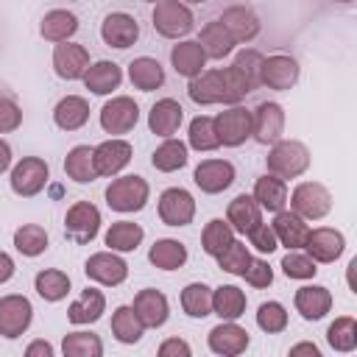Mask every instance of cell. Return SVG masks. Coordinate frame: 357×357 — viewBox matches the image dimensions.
<instances>
[{"mask_svg": "<svg viewBox=\"0 0 357 357\" xmlns=\"http://www.w3.org/2000/svg\"><path fill=\"white\" fill-rule=\"evenodd\" d=\"M106 206L112 212L120 215H134L142 212L148 198H151V184L139 176V173H126V176H114L103 192Z\"/></svg>", "mask_w": 357, "mask_h": 357, "instance_id": "obj_1", "label": "cell"}, {"mask_svg": "<svg viewBox=\"0 0 357 357\" xmlns=\"http://www.w3.org/2000/svg\"><path fill=\"white\" fill-rule=\"evenodd\" d=\"M310 148L301 142V139H276L271 148H268V156H265V167L268 173L279 176L282 181L287 178H298L310 170Z\"/></svg>", "mask_w": 357, "mask_h": 357, "instance_id": "obj_2", "label": "cell"}, {"mask_svg": "<svg viewBox=\"0 0 357 357\" xmlns=\"http://www.w3.org/2000/svg\"><path fill=\"white\" fill-rule=\"evenodd\" d=\"M153 31L165 39H184L195 28V14L184 0H159L153 3Z\"/></svg>", "mask_w": 357, "mask_h": 357, "instance_id": "obj_3", "label": "cell"}, {"mask_svg": "<svg viewBox=\"0 0 357 357\" xmlns=\"http://www.w3.org/2000/svg\"><path fill=\"white\" fill-rule=\"evenodd\" d=\"M47 181H50V165L42 156H22L8 170V187L20 198L39 195L47 187Z\"/></svg>", "mask_w": 357, "mask_h": 357, "instance_id": "obj_4", "label": "cell"}, {"mask_svg": "<svg viewBox=\"0 0 357 357\" xmlns=\"http://www.w3.org/2000/svg\"><path fill=\"white\" fill-rule=\"evenodd\" d=\"M290 209L304 220H321L332 212V192L321 181H301L287 192Z\"/></svg>", "mask_w": 357, "mask_h": 357, "instance_id": "obj_5", "label": "cell"}, {"mask_svg": "<svg viewBox=\"0 0 357 357\" xmlns=\"http://www.w3.org/2000/svg\"><path fill=\"white\" fill-rule=\"evenodd\" d=\"M100 209L92 201H75L64 212V237L75 245H86L100 234Z\"/></svg>", "mask_w": 357, "mask_h": 357, "instance_id": "obj_6", "label": "cell"}, {"mask_svg": "<svg viewBox=\"0 0 357 357\" xmlns=\"http://www.w3.org/2000/svg\"><path fill=\"white\" fill-rule=\"evenodd\" d=\"M33 324V304L22 293H6L0 296V337L17 340L22 337Z\"/></svg>", "mask_w": 357, "mask_h": 357, "instance_id": "obj_7", "label": "cell"}, {"mask_svg": "<svg viewBox=\"0 0 357 357\" xmlns=\"http://www.w3.org/2000/svg\"><path fill=\"white\" fill-rule=\"evenodd\" d=\"M156 212L165 226H173V229L190 226L195 218V198L184 187H167L156 198Z\"/></svg>", "mask_w": 357, "mask_h": 357, "instance_id": "obj_8", "label": "cell"}, {"mask_svg": "<svg viewBox=\"0 0 357 357\" xmlns=\"http://www.w3.org/2000/svg\"><path fill=\"white\" fill-rule=\"evenodd\" d=\"M100 128L112 137H120V134H128L137 123H139V106L134 98L128 95H114L109 98L103 106H100Z\"/></svg>", "mask_w": 357, "mask_h": 357, "instance_id": "obj_9", "label": "cell"}, {"mask_svg": "<svg viewBox=\"0 0 357 357\" xmlns=\"http://www.w3.org/2000/svg\"><path fill=\"white\" fill-rule=\"evenodd\" d=\"M212 120H215V131L223 148H240L245 139H251V109L234 103L218 112Z\"/></svg>", "mask_w": 357, "mask_h": 357, "instance_id": "obj_10", "label": "cell"}, {"mask_svg": "<svg viewBox=\"0 0 357 357\" xmlns=\"http://www.w3.org/2000/svg\"><path fill=\"white\" fill-rule=\"evenodd\" d=\"M301 67L293 56L287 53H273V56H262V67H259V86H268L273 92H287L298 84Z\"/></svg>", "mask_w": 357, "mask_h": 357, "instance_id": "obj_11", "label": "cell"}, {"mask_svg": "<svg viewBox=\"0 0 357 357\" xmlns=\"http://www.w3.org/2000/svg\"><path fill=\"white\" fill-rule=\"evenodd\" d=\"M84 273L86 279L103 284V287H117L128 279V262L117 254V251H95L86 257L84 262Z\"/></svg>", "mask_w": 357, "mask_h": 357, "instance_id": "obj_12", "label": "cell"}, {"mask_svg": "<svg viewBox=\"0 0 357 357\" xmlns=\"http://www.w3.org/2000/svg\"><path fill=\"white\" fill-rule=\"evenodd\" d=\"M131 156H134V148L123 137H109V139H103V142H98L92 148V159H95L98 176H109V178L120 176L131 165Z\"/></svg>", "mask_w": 357, "mask_h": 357, "instance_id": "obj_13", "label": "cell"}, {"mask_svg": "<svg viewBox=\"0 0 357 357\" xmlns=\"http://www.w3.org/2000/svg\"><path fill=\"white\" fill-rule=\"evenodd\" d=\"M284 109L276 100H262L254 112H251V137L259 145H273L276 139H282L284 134Z\"/></svg>", "mask_w": 357, "mask_h": 357, "instance_id": "obj_14", "label": "cell"}, {"mask_svg": "<svg viewBox=\"0 0 357 357\" xmlns=\"http://www.w3.org/2000/svg\"><path fill=\"white\" fill-rule=\"evenodd\" d=\"M50 64H53V73H56L61 81H81L84 73H86V67H89L92 61H89V50H86L84 45L67 39V42H59V45L53 47Z\"/></svg>", "mask_w": 357, "mask_h": 357, "instance_id": "obj_15", "label": "cell"}, {"mask_svg": "<svg viewBox=\"0 0 357 357\" xmlns=\"http://www.w3.org/2000/svg\"><path fill=\"white\" fill-rule=\"evenodd\" d=\"M234 176H237V170L229 159H201L192 170L195 187L206 195H218V192L229 190L234 184Z\"/></svg>", "mask_w": 357, "mask_h": 357, "instance_id": "obj_16", "label": "cell"}, {"mask_svg": "<svg viewBox=\"0 0 357 357\" xmlns=\"http://www.w3.org/2000/svg\"><path fill=\"white\" fill-rule=\"evenodd\" d=\"M100 39L103 45L114 47V50H128L137 39H139V22L134 14L128 11H112L103 17L100 22Z\"/></svg>", "mask_w": 357, "mask_h": 357, "instance_id": "obj_17", "label": "cell"}, {"mask_svg": "<svg viewBox=\"0 0 357 357\" xmlns=\"http://www.w3.org/2000/svg\"><path fill=\"white\" fill-rule=\"evenodd\" d=\"M304 251L318 262V265H329V262H337L346 251V237L343 231L337 229H329V226H318V229H310L307 240H304Z\"/></svg>", "mask_w": 357, "mask_h": 357, "instance_id": "obj_18", "label": "cell"}, {"mask_svg": "<svg viewBox=\"0 0 357 357\" xmlns=\"http://www.w3.org/2000/svg\"><path fill=\"white\" fill-rule=\"evenodd\" d=\"M248 343H251L248 329H243L237 321H220L206 335L209 351L212 354H220V357H237V354H243L248 349Z\"/></svg>", "mask_w": 357, "mask_h": 357, "instance_id": "obj_19", "label": "cell"}, {"mask_svg": "<svg viewBox=\"0 0 357 357\" xmlns=\"http://www.w3.org/2000/svg\"><path fill=\"white\" fill-rule=\"evenodd\" d=\"M218 22L229 31V36L234 39V45H245V42L257 39L259 31H262V22H259L257 11L248 8V6H229V8H223V14L218 17Z\"/></svg>", "mask_w": 357, "mask_h": 357, "instance_id": "obj_20", "label": "cell"}, {"mask_svg": "<svg viewBox=\"0 0 357 357\" xmlns=\"http://www.w3.org/2000/svg\"><path fill=\"white\" fill-rule=\"evenodd\" d=\"M134 312H137V318L142 321V326L145 329H159V326H165L167 324V318H170V301H167V296L162 293V290H156V287H142L137 296H134Z\"/></svg>", "mask_w": 357, "mask_h": 357, "instance_id": "obj_21", "label": "cell"}, {"mask_svg": "<svg viewBox=\"0 0 357 357\" xmlns=\"http://www.w3.org/2000/svg\"><path fill=\"white\" fill-rule=\"evenodd\" d=\"M335 298H332V290L324 287V284H304L296 290L293 296V307L296 312L304 318V321H321L329 315Z\"/></svg>", "mask_w": 357, "mask_h": 357, "instance_id": "obj_22", "label": "cell"}, {"mask_svg": "<svg viewBox=\"0 0 357 357\" xmlns=\"http://www.w3.org/2000/svg\"><path fill=\"white\" fill-rule=\"evenodd\" d=\"M181 123H184V109L176 98H159L148 112V128L162 139L173 137L181 128Z\"/></svg>", "mask_w": 357, "mask_h": 357, "instance_id": "obj_23", "label": "cell"}, {"mask_svg": "<svg viewBox=\"0 0 357 357\" xmlns=\"http://www.w3.org/2000/svg\"><path fill=\"white\" fill-rule=\"evenodd\" d=\"M206 53H204V47L198 45V39H178L173 47H170V64H173V70H176V75H181V78H195L198 73H204V67H206Z\"/></svg>", "mask_w": 357, "mask_h": 357, "instance_id": "obj_24", "label": "cell"}, {"mask_svg": "<svg viewBox=\"0 0 357 357\" xmlns=\"http://www.w3.org/2000/svg\"><path fill=\"white\" fill-rule=\"evenodd\" d=\"M84 86L92 92V95H112L114 89H120L123 84V67L117 61H109V59H100V61H92L84 73Z\"/></svg>", "mask_w": 357, "mask_h": 357, "instance_id": "obj_25", "label": "cell"}, {"mask_svg": "<svg viewBox=\"0 0 357 357\" xmlns=\"http://www.w3.org/2000/svg\"><path fill=\"white\" fill-rule=\"evenodd\" d=\"M271 229H273L279 245H284L287 251H293V248H304V240H307V234H310L307 220L298 218L293 209H279V212H273V223H271Z\"/></svg>", "mask_w": 357, "mask_h": 357, "instance_id": "obj_26", "label": "cell"}, {"mask_svg": "<svg viewBox=\"0 0 357 357\" xmlns=\"http://www.w3.org/2000/svg\"><path fill=\"white\" fill-rule=\"evenodd\" d=\"M106 312V296L98 287H84L81 296L67 307V321L75 326H89L100 321Z\"/></svg>", "mask_w": 357, "mask_h": 357, "instance_id": "obj_27", "label": "cell"}, {"mask_svg": "<svg viewBox=\"0 0 357 357\" xmlns=\"http://www.w3.org/2000/svg\"><path fill=\"white\" fill-rule=\"evenodd\" d=\"M187 95L198 106L223 103V70H204L187 84Z\"/></svg>", "mask_w": 357, "mask_h": 357, "instance_id": "obj_28", "label": "cell"}, {"mask_svg": "<svg viewBox=\"0 0 357 357\" xmlns=\"http://www.w3.org/2000/svg\"><path fill=\"white\" fill-rule=\"evenodd\" d=\"M78 33V17L67 8H50L42 20H39V36L59 45V42H67Z\"/></svg>", "mask_w": 357, "mask_h": 357, "instance_id": "obj_29", "label": "cell"}, {"mask_svg": "<svg viewBox=\"0 0 357 357\" xmlns=\"http://www.w3.org/2000/svg\"><path fill=\"white\" fill-rule=\"evenodd\" d=\"M89 120V100L81 95H64L53 106V123L61 131H78Z\"/></svg>", "mask_w": 357, "mask_h": 357, "instance_id": "obj_30", "label": "cell"}, {"mask_svg": "<svg viewBox=\"0 0 357 357\" xmlns=\"http://www.w3.org/2000/svg\"><path fill=\"white\" fill-rule=\"evenodd\" d=\"M226 220H229V226H231L237 234H248V231L262 220V209H259V204L254 201V195L240 192V195H234V198L229 201V206H226Z\"/></svg>", "mask_w": 357, "mask_h": 357, "instance_id": "obj_31", "label": "cell"}, {"mask_svg": "<svg viewBox=\"0 0 357 357\" xmlns=\"http://www.w3.org/2000/svg\"><path fill=\"white\" fill-rule=\"evenodd\" d=\"M248 298L245 290H240L237 284H220L212 290V315H218L220 321H237L245 315Z\"/></svg>", "mask_w": 357, "mask_h": 357, "instance_id": "obj_32", "label": "cell"}, {"mask_svg": "<svg viewBox=\"0 0 357 357\" xmlns=\"http://www.w3.org/2000/svg\"><path fill=\"white\" fill-rule=\"evenodd\" d=\"M128 81L139 92H153L165 84V67L153 56H137L128 64Z\"/></svg>", "mask_w": 357, "mask_h": 357, "instance_id": "obj_33", "label": "cell"}, {"mask_svg": "<svg viewBox=\"0 0 357 357\" xmlns=\"http://www.w3.org/2000/svg\"><path fill=\"white\" fill-rule=\"evenodd\" d=\"M254 201L259 204L262 212H279L287 206V181H282L273 173H265L254 181Z\"/></svg>", "mask_w": 357, "mask_h": 357, "instance_id": "obj_34", "label": "cell"}, {"mask_svg": "<svg viewBox=\"0 0 357 357\" xmlns=\"http://www.w3.org/2000/svg\"><path fill=\"white\" fill-rule=\"evenodd\" d=\"M142 240H145V229L134 220H114L103 234V243L109 245V251H117V254L137 251Z\"/></svg>", "mask_w": 357, "mask_h": 357, "instance_id": "obj_35", "label": "cell"}, {"mask_svg": "<svg viewBox=\"0 0 357 357\" xmlns=\"http://www.w3.org/2000/svg\"><path fill=\"white\" fill-rule=\"evenodd\" d=\"M33 290L42 301L56 304V301L67 298V293L73 290V282H70V273H64L61 268H42L33 276Z\"/></svg>", "mask_w": 357, "mask_h": 357, "instance_id": "obj_36", "label": "cell"}, {"mask_svg": "<svg viewBox=\"0 0 357 357\" xmlns=\"http://www.w3.org/2000/svg\"><path fill=\"white\" fill-rule=\"evenodd\" d=\"M187 162H190V148H187V142H181L176 137L162 139V145H156L153 153H151V165L159 173H176Z\"/></svg>", "mask_w": 357, "mask_h": 357, "instance_id": "obj_37", "label": "cell"}, {"mask_svg": "<svg viewBox=\"0 0 357 357\" xmlns=\"http://www.w3.org/2000/svg\"><path fill=\"white\" fill-rule=\"evenodd\" d=\"M187 245L176 237H159L151 248H148V259L151 265H156L159 271H178L187 262Z\"/></svg>", "mask_w": 357, "mask_h": 357, "instance_id": "obj_38", "label": "cell"}, {"mask_svg": "<svg viewBox=\"0 0 357 357\" xmlns=\"http://www.w3.org/2000/svg\"><path fill=\"white\" fill-rule=\"evenodd\" d=\"M112 335H114V340L123 343V346H134V343L142 340L145 326H142V321L137 318V312H134L131 304L114 307V312H112Z\"/></svg>", "mask_w": 357, "mask_h": 357, "instance_id": "obj_39", "label": "cell"}, {"mask_svg": "<svg viewBox=\"0 0 357 357\" xmlns=\"http://www.w3.org/2000/svg\"><path fill=\"white\" fill-rule=\"evenodd\" d=\"M198 45L204 47L206 59H212V61H223V59L231 56V50H234V39L229 36V31H226L218 20L206 22V25L201 28V33H198Z\"/></svg>", "mask_w": 357, "mask_h": 357, "instance_id": "obj_40", "label": "cell"}, {"mask_svg": "<svg viewBox=\"0 0 357 357\" xmlns=\"http://www.w3.org/2000/svg\"><path fill=\"white\" fill-rule=\"evenodd\" d=\"M64 173L75 184H92L98 178L95 159H92V145H73L64 156Z\"/></svg>", "mask_w": 357, "mask_h": 357, "instance_id": "obj_41", "label": "cell"}, {"mask_svg": "<svg viewBox=\"0 0 357 357\" xmlns=\"http://www.w3.org/2000/svg\"><path fill=\"white\" fill-rule=\"evenodd\" d=\"M47 245H50V234H47L45 226H39V223H22V226L14 229V248L22 257L33 259V257L45 254Z\"/></svg>", "mask_w": 357, "mask_h": 357, "instance_id": "obj_42", "label": "cell"}, {"mask_svg": "<svg viewBox=\"0 0 357 357\" xmlns=\"http://www.w3.org/2000/svg\"><path fill=\"white\" fill-rule=\"evenodd\" d=\"M187 148H192L198 153H209V151L220 148V139H218V131H215V120L209 114H198V117L190 120V126H187Z\"/></svg>", "mask_w": 357, "mask_h": 357, "instance_id": "obj_43", "label": "cell"}, {"mask_svg": "<svg viewBox=\"0 0 357 357\" xmlns=\"http://www.w3.org/2000/svg\"><path fill=\"white\" fill-rule=\"evenodd\" d=\"M178 301H181L184 315H190V318H206V315H212V287L204 284V282H190L181 290Z\"/></svg>", "mask_w": 357, "mask_h": 357, "instance_id": "obj_44", "label": "cell"}, {"mask_svg": "<svg viewBox=\"0 0 357 357\" xmlns=\"http://www.w3.org/2000/svg\"><path fill=\"white\" fill-rule=\"evenodd\" d=\"M61 351H64V357H100L103 354V340L95 332L75 329V332L64 335Z\"/></svg>", "mask_w": 357, "mask_h": 357, "instance_id": "obj_45", "label": "cell"}, {"mask_svg": "<svg viewBox=\"0 0 357 357\" xmlns=\"http://www.w3.org/2000/svg\"><path fill=\"white\" fill-rule=\"evenodd\" d=\"M326 343L340 354L354 351L357 349V321L351 315H337L326 329Z\"/></svg>", "mask_w": 357, "mask_h": 357, "instance_id": "obj_46", "label": "cell"}, {"mask_svg": "<svg viewBox=\"0 0 357 357\" xmlns=\"http://www.w3.org/2000/svg\"><path fill=\"white\" fill-rule=\"evenodd\" d=\"M234 234H237V231L229 226L226 218H212V220L204 226V231H201V248H204V254L218 257V254L234 240Z\"/></svg>", "mask_w": 357, "mask_h": 357, "instance_id": "obj_47", "label": "cell"}, {"mask_svg": "<svg viewBox=\"0 0 357 357\" xmlns=\"http://www.w3.org/2000/svg\"><path fill=\"white\" fill-rule=\"evenodd\" d=\"M282 273H284L287 279L307 282V279H315V273H318V262H315L307 251L293 248V251H287V254L282 257Z\"/></svg>", "mask_w": 357, "mask_h": 357, "instance_id": "obj_48", "label": "cell"}, {"mask_svg": "<svg viewBox=\"0 0 357 357\" xmlns=\"http://www.w3.org/2000/svg\"><path fill=\"white\" fill-rule=\"evenodd\" d=\"M287 307L282 301H262L257 307V326L265 332V335H279L287 329Z\"/></svg>", "mask_w": 357, "mask_h": 357, "instance_id": "obj_49", "label": "cell"}, {"mask_svg": "<svg viewBox=\"0 0 357 357\" xmlns=\"http://www.w3.org/2000/svg\"><path fill=\"white\" fill-rule=\"evenodd\" d=\"M215 259H218L220 271H226V273H231V276H243V271H245L248 262H251V251H248L245 243H240V240L234 237Z\"/></svg>", "mask_w": 357, "mask_h": 357, "instance_id": "obj_50", "label": "cell"}, {"mask_svg": "<svg viewBox=\"0 0 357 357\" xmlns=\"http://www.w3.org/2000/svg\"><path fill=\"white\" fill-rule=\"evenodd\" d=\"M220 70H223V106H234V103H240L245 95L254 92V86L248 84V78H245L234 64L220 67Z\"/></svg>", "mask_w": 357, "mask_h": 357, "instance_id": "obj_51", "label": "cell"}, {"mask_svg": "<svg viewBox=\"0 0 357 357\" xmlns=\"http://www.w3.org/2000/svg\"><path fill=\"white\" fill-rule=\"evenodd\" d=\"M231 64L248 78V84H251L254 89H259V67H262V53H259V50H254V47H243V50L234 56Z\"/></svg>", "mask_w": 357, "mask_h": 357, "instance_id": "obj_52", "label": "cell"}, {"mask_svg": "<svg viewBox=\"0 0 357 357\" xmlns=\"http://www.w3.org/2000/svg\"><path fill=\"white\" fill-rule=\"evenodd\" d=\"M243 279H245V284H251L254 290H265V287L273 284V268L268 265V259L251 257L248 268L243 271Z\"/></svg>", "mask_w": 357, "mask_h": 357, "instance_id": "obj_53", "label": "cell"}, {"mask_svg": "<svg viewBox=\"0 0 357 357\" xmlns=\"http://www.w3.org/2000/svg\"><path fill=\"white\" fill-rule=\"evenodd\" d=\"M245 237H248V245H251L254 251H259V254H273V251L279 248V240H276L271 223H262V220H259Z\"/></svg>", "mask_w": 357, "mask_h": 357, "instance_id": "obj_54", "label": "cell"}, {"mask_svg": "<svg viewBox=\"0 0 357 357\" xmlns=\"http://www.w3.org/2000/svg\"><path fill=\"white\" fill-rule=\"evenodd\" d=\"M22 126V109L11 98H0V134H11Z\"/></svg>", "mask_w": 357, "mask_h": 357, "instance_id": "obj_55", "label": "cell"}, {"mask_svg": "<svg viewBox=\"0 0 357 357\" xmlns=\"http://www.w3.org/2000/svg\"><path fill=\"white\" fill-rule=\"evenodd\" d=\"M156 354L159 357H190L192 354V346L184 337H167V340L159 343Z\"/></svg>", "mask_w": 357, "mask_h": 357, "instance_id": "obj_56", "label": "cell"}, {"mask_svg": "<svg viewBox=\"0 0 357 357\" xmlns=\"http://www.w3.org/2000/svg\"><path fill=\"white\" fill-rule=\"evenodd\" d=\"M56 349L47 343V340H31L25 346V357H53Z\"/></svg>", "mask_w": 357, "mask_h": 357, "instance_id": "obj_57", "label": "cell"}, {"mask_svg": "<svg viewBox=\"0 0 357 357\" xmlns=\"http://www.w3.org/2000/svg\"><path fill=\"white\" fill-rule=\"evenodd\" d=\"M14 273H17V262H14V257L6 254V251H0V284L11 282Z\"/></svg>", "mask_w": 357, "mask_h": 357, "instance_id": "obj_58", "label": "cell"}, {"mask_svg": "<svg viewBox=\"0 0 357 357\" xmlns=\"http://www.w3.org/2000/svg\"><path fill=\"white\" fill-rule=\"evenodd\" d=\"M11 162H14V153H11V145L0 137V176L6 173V170H11Z\"/></svg>", "mask_w": 357, "mask_h": 357, "instance_id": "obj_59", "label": "cell"}, {"mask_svg": "<svg viewBox=\"0 0 357 357\" xmlns=\"http://www.w3.org/2000/svg\"><path fill=\"white\" fill-rule=\"evenodd\" d=\"M290 354H312V357H321V349L315 343H310V340H301V343L290 346Z\"/></svg>", "mask_w": 357, "mask_h": 357, "instance_id": "obj_60", "label": "cell"}, {"mask_svg": "<svg viewBox=\"0 0 357 357\" xmlns=\"http://www.w3.org/2000/svg\"><path fill=\"white\" fill-rule=\"evenodd\" d=\"M354 265H357V259H351L349 268H346V282H349V290H351V293H357V284H354Z\"/></svg>", "mask_w": 357, "mask_h": 357, "instance_id": "obj_61", "label": "cell"}, {"mask_svg": "<svg viewBox=\"0 0 357 357\" xmlns=\"http://www.w3.org/2000/svg\"><path fill=\"white\" fill-rule=\"evenodd\" d=\"M187 6H201V3H206V0H184Z\"/></svg>", "mask_w": 357, "mask_h": 357, "instance_id": "obj_62", "label": "cell"}, {"mask_svg": "<svg viewBox=\"0 0 357 357\" xmlns=\"http://www.w3.org/2000/svg\"><path fill=\"white\" fill-rule=\"evenodd\" d=\"M335 3H346V6H349V3H354V0H335Z\"/></svg>", "mask_w": 357, "mask_h": 357, "instance_id": "obj_63", "label": "cell"}, {"mask_svg": "<svg viewBox=\"0 0 357 357\" xmlns=\"http://www.w3.org/2000/svg\"><path fill=\"white\" fill-rule=\"evenodd\" d=\"M142 3H159V0H142Z\"/></svg>", "mask_w": 357, "mask_h": 357, "instance_id": "obj_64", "label": "cell"}]
</instances>
